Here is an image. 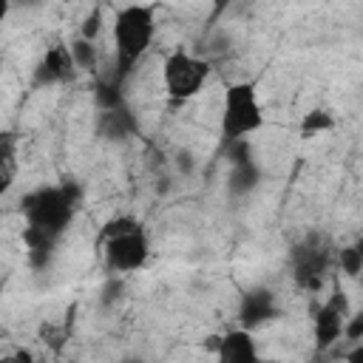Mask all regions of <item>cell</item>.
I'll list each match as a JSON object with an SVG mask.
<instances>
[{"label":"cell","mask_w":363,"mask_h":363,"mask_svg":"<svg viewBox=\"0 0 363 363\" xmlns=\"http://www.w3.org/2000/svg\"><path fill=\"white\" fill-rule=\"evenodd\" d=\"M3 363H34V354L28 349H17L14 354H6Z\"/></svg>","instance_id":"obj_20"},{"label":"cell","mask_w":363,"mask_h":363,"mask_svg":"<svg viewBox=\"0 0 363 363\" xmlns=\"http://www.w3.org/2000/svg\"><path fill=\"white\" fill-rule=\"evenodd\" d=\"M17 176V136L11 130L3 133L0 139V190L6 193Z\"/></svg>","instance_id":"obj_13"},{"label":"cell","mask_w":363,"mask_h":363,"mask_svg":"<svg viewBox=\"0 0 363 363\" xmlns=\"http://www.w3.org/2000/svg\"><path fill=\"white\" fill-rule=\"evenodd\" d=\"M111 37H113V77L116 82L125 85L130 71L145 60V54L153 45L156 37V6H122L113 11L111 23Z\"/></svg>","instance_id":"obj_1"},{"label":"cell","mask_w":363,"mask_h":363,"mask_svg":"<svg viewBox=\"0 0 363 363\" xmlns=\"http://www.w3.org/2000/svg\"><path fill=\"white\" fill-rule=\"evenodd\" d=\"M335 261H337L340 272H343V275H349V278H357V275L363 272V258H360V250H357L354 244L340 247V250L335 252Z\"/></svg>","instance_id":"obj_17"},{"label":"cell","mask_w":363,"mask_h":363,"mask_svg":"<svg viewBox=\"0 0 363 363\" xmlns=\"http://www.w3.org/2000/svg\"><path fill=\"white\" fill-rule=\"evenodd\" d=\"M298 130H301L303 139L329 133V130H335V116H332V111H326V108H312V111H306V113L301 116Z\"/></svg>","instance_id":"obj_15"},{"label":"cell","mask_w":363,"mask_h":363,"mask_svg":"<svg viewBox=\"0 0 363 363\" xmlns=\"http://www.w3.org/2000/svg\"><path fill=\"white\" fill-rule=\"evenodd\" d=\"M119 363H147V360L145 357H122Z\"/></svg>","instance_id":"obj_22"},{"label":"cell","mask_w":363,"mask_h":363,"mask_svg":"<svg viewBox=\"0 0 363 363\" xmlns=\"http://www.w3.org/2000/svg\"><path fill=\"white\" fill-rule=\"evenodd\" d=\"M281 318V303L275 298V292L269 286H250L241 292V301H238V323L241 329H261L272 320Z\"/></svg>","instance_id":"obj_9"},{"label":"cell","mask_w":363,"mask_h":363,"mask_svg":"<svg viewBox=\"0 0 363 363\" xmlns=\"http://www.w3.org/2000/svg\"><path fill=\"white\" fill-rule=\"evenodd\" d=\"M224 153H227V164H230L227 167V193L233 199H241V196L252 193L261 184V167L252 159L250 139H241V142L227 145Z\"/></svg>","instance_id":"obj_8"},{"label":"cell","mask_w":363,"mask_h":363,"mask_svg":"<svg viewBox=\"0 0 363 363\" xmlns=\"http://www.w3.org/2000/svg\"><path fill=\"white\" fill-rule=\"evenodd\" d=\"M343 363H363V340H360V343H354V346L343 354Z\"/></svg>","instance_id":"obj_21"},{"label":"cell","mask_w":363,"mask_h":363,"mask_svg":"<svg viewBox=\"0 0 363 363\" xmlns=\"http://www.w3.org/2000/svg\"><path fill=\"white\" fill-rule=\"evenodd\" d=\"M216 363H261V352H258V340L250 329H230L218 337L216 346Z\"/></svg>","instance_id":"obj_11"},{"label":"cell","mask_w":363,"mask_h":363,"mask_svg":"<svg viewBox=\"0 0 363 363\" xmlns=\"http://www.w3.org/2000/svg\"><path fill=\"white\" fill-rule=\"evenodd\" d=\"M68 45H71V54H74V62H77L79 71H94L96 68L99 57H96V45L94 43H88L82 37H74Z\"/></svg>","instance_id":"obj_16"},{"label":"cell","mask_w":363,"mask_h":363,"mask_svg":"<svg viewBox=\"0 0 363 363\" xmlns=\"http://www.w3.org/2000/svg\"><path fill=\"white\" fill-rule=\"evenodd\" d=\"M289 267H292V281L298 289L315 295L320 292L326 272L332 267V247L326 244L323 235H309L298 241L289 252Z\"/></svg>","instance_id":"obj_6"},{"label":"cell","mask_w":363,"mask_h":363,"mask_svg":"<svg viewBox=\"0 0 363 363\" xmlns=\"http://www.w3.org/2000/svg\"><path fill=\"white\" fill-rule=\"evenodd\" d=\"M96 133L111 142H125L130 136H139V122L130 113V108H116V111H99L96 119Z\"/></svg>","instance_id":"obj_12"},{"label":"cell","mask_w":363,"mask_h":363,"mask_svg":"<svg viewBox=\"0 0 363 363\" xmlns=\"http://www.w3.org/2000/svg\"><path fill=\"white\" fill-rule=\"evenodd\" d=\"M343 337H346V340H352V346L363 340V312H357V315H352V318L346 320Z\"/></svg>","instance_id":"obj_19"},{"label":"cell","mask_w":363,"mask_h":363,"mask_svg":"<svg viewBox=\"0 0 363 363\" xmlns=\"http://www.w3.org/2000/svg\"><path fill=\"white\" fill-rule=\"evenodd\" d=\"M77 62H74V54H71V45L68 43H54L37 62L34 68V85L43 88V85H62L68 79H74L77 74Z\"/></svg>","instance_id":"obj_10"},{"label":"cell","mask_w":363,"mask_h":363,"mask_svg":"<svg viewBox=\"0 0 363 363\" xmlns=\"http://www.w3.org/2000/svg\"><path fill=\"white\" fill-rule=\"evenodd\" d=\"M354 247H357V250H360V258H363V235H360V238H357V241H354Z\"/></svg>","instance_id":"obj_23"},{"label":"cell","mask_w":363,"mask_h":363,"mask_svg":"<svg viewBox=\"0 0 363 363\" xmlns=\"http://www.w3.org/2000/svg\"><path fill=\"white\" fill-rule=\"evenodd\" d=\"M207 77H210V65L201 57L182 51V48L167 54L162 62V85H164V94L170 96V102L193 99L204 88Z\"/></svg>","instance_id":"obj_5"},{"label":"cell","mask_w":363,"mask_h":363,"mask_svg":"<svg viewBox=\"0 0 363 363\" xmlns=\"http://www.w3.org/2000/svg\"><path fill=\"white\" fill-rule=\"evenodd\" d=\"M79 201H82V187L65 179L60 184H43L37 190H28L20 199V213L26 218V227L62 238L79 210Z\"/></svg>","instance_id":"obj_2"},{"label":"cell","mask_w":363,"mask_h":363,"mask_svg":"<svg viewBox=\"0 0 363 363\" xmlns=\"http://www.w3.org/2000/svg\"><path fill=\"white\" fill-rule=\"evenodd\" d=\"M264 128V105L258 99V91L252 82H230L224 91L221 119H218V136L221 145H233L241 139H250L255 130Z\"/></svg>","instance_id":"obj_4"},{"label":"cell","mask_w":363,"mask_h":363,"mask_svg":"<svg viewBox=\"0 0 363 363\" xmlns=\"http://www.w3.org/2000/svg\"><path fill=\"white\" fill-rule=\"evenodd\" d=\"M94 102L99 111H116V108H128L125 99V85L116 79H102L94 88Z\"/></svg>","instance_id":"obj_14"},{"label":"cell","mask_w":363,"mask_h":363,"mask_svg":"<svg viewBox=\"0 0 363 363\" xmlns=\"http://www.w3.org/2000/svg\"><path fill=\"white\" fill-rule=\"evenodd\" d=\"M349 318H352L349 298H346V292L340 286H335L332 295L312 309V337H315V346L320 352L332 349L343 337V329H346Z\"/></svg>","instance_id":"obj_7"},{"label":"cell","mask_w":363,"mask_h":363,"mask_svg":"<svg viewBox=\"0 0 363 363\" xmlns=\"http://www.w3.org/2000/svg\"><path fill=\"white\" fill-rule=\"evenodd\" d=\"M99 250L113 272H139L150 258V238L133 216H113L99 233Z\"/></svg>","instance_id":"obj_3"},{"label":"cell","mask_w":363,"mask_h":363,"mask_svg":"<svg viewBox=\"0 0 363 363\" xmlns=\"http://www.w3.org/2000/svg\"><path fill=\"white\" fill-rule=\"evenodd\" d=\"M102 26H105V20H102V6H94V9L85 14V20L79 23V34H77V37H82V40H88V43H96Z\"/></svg>","instance_id":"obj_18"}]
</instances>
